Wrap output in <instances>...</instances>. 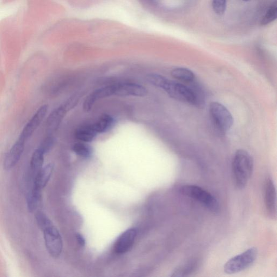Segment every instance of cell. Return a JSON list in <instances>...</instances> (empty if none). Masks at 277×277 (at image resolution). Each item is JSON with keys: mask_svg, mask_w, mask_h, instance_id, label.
<instances>
[{"mask_svg": "<svg viewBox=\"0 0 277 277\" xmlns=\"http://www.w3.org/2000/svg\"><path fill=\"white\" fill-rule=\"evenodd\" d=\"M113 89V96L143 97L147 94V91L144 86L134 83L114 84Z\"/></svg>", "mask_w": 277, "mask_h": 277, "instance_id": "cell-7", "label": "cell"}, {"mask_svg": "<svg viewBox=\"0 0 277 277\" xmlns=\"http://www.w3.org/2000/svg\"><path fill=\"white\" fill-rule=\"evenodd\" d=\"M79 101V97L77 95L72 96L68 99L65 103H64V106L67 110L68 112L69 110L75 108L78 103Z\"/></svg>", "mask_w": 277, "mask_h": 277, "instance_id": "cell-25", "label": "cell"}, {"mask_svg": "<svg viewBox=\"0 0 277 277\" xmlns=\"http://www.w3.org/2000/svg\"><path fill=\"white\" fill-rule=\"evenodd\" d=\"M26 141V140L20 137L11 147L4 160L3 168L4 170L11 169L20 161L24 151Z\"/></svg>", "mask_w": 277, "mask_h": 277, "instance_id": "cell-10", "label": "cell"}, {"mask_svg": "<svg viewBox=\"0 0 277 277\" xmlns=\"http://www.w3.org/2000/svg\"><path fill=\"white\" fill-rule=\"evenodd\" d=\"M113 85L105 86L92 92L86 97L83 103V109L85 112H89L93 107L96 101L106 97L113 96Z\"/></svg>", "mask_w": 277, "mask_h": 277, "instance_id": "cell-11", "label": "cell"}, {"mask_svg": "<svg viewBox=\"0 0 277 277\" xmlns=\"http://www.w3.org/2000/svg\"><path fill=\"white\" fill-rule=\"evenodd\" d=\"M67 112L64 104H62L53 110L49 115L46 123V130L49 135L57 130Z\"/></svg>", "mask_w": 277, "mask_h": 277, "instance_id": "cell-13", "label": "cell"}, {"mask_svg": "<svg viewBox=\"0 0 277 277\" xmlns=\"http://www.w3.org/2000/svg\"><path fill=\"white\" fill-rule=\"evenodd\" d=\"M254 168V159L249 153L239 150L233 157L232 169L234 182L236 186L243 189L247 185Z\"/></svg>", "mask_w": 277, "mask_h": 277, "instance_id": "cell-2", "label": "cell"}, {"mask_svg": "<svg viewBox=\"0 0 277 277\" xmlns=\"http://www.w3.org/2000/svg\"><path fill=\"white\" fill-rule=\"evenodd\" d=\"M147 81L153 86L164 90L175 99L195 104L197 98L194 92L186 86L157 74L152 73L146 76Z\"/></svg>", "mask_w": 277, "mask_h": 277, "instance_id": "cell-1", "label": "cell"}, {"mask_svg": "<svg viewBox=\"0 0 277 277\" xmlns=\"http://www.w3.org/2000/svg\"><path fill=\"white\" fill-rule=\"evenodd\" d=\"M198 267V263L195 261H191L177 267L172 274L174 277L187 276L191 274Z\"/></svg>", "mask_w": 277, "mask_h": 277, "instance_id": "cell-20", "label": "cell"}, {"mask_svg": "<svg viewBox=\"0 0 277 277\" xmlns=\"http://www.w3.org/2000/svg\"><path fill=\"white\" fill-rule=\"evenodd\" d=\"M97 133L94 131L92 125L83 126L78 129L76 132V138L81 142L91 143L96 137Z\"/></svg>", "mask_w": 277, "mask_h": 277, "instance_id": "cell-16", "label": "cell"}, {"mask_svg": "<svg viewBox=\"0 0 277 277\" xmlns=\"http://www.w3.org/2000/svg\"><path fill=\"white\" fill-rule=\"evenodd\" d=\"M41 190L33 187L27 197V204L30 212H34L38 208L42 199Z\"/></svg>", "mask_w": 277, "mask_h": 277, "instance_id": "cell-17", "label": "cell"}, {"mask_svg": "<svg viewBox=\"0 0 277 277\" xmlns=\"http://www.w3.org/2000/svg\"><path fill=\"white\" fill-rule=\"evenodd\" d=\"M277 14V3L275 1L272 5L270 6L266 12V14L263 18L261 24L263 26L268 25V24L272 23L276 20Z\"/></svg>", "mask_w": 277, "mask_h": 277, "instance_id": "cell-22", "label": "cell"}, {"mask_svg": "<svg viewBox=\"0 0 277 277\" xmlns=\"http://www.w3.org/2000/svg\"><path fill=\"white\" fill-rule=\"evenodd\" d=\"M258 250L251 248L232 257L224 266V272L229 275L237 274L249 268L257 259Z\"/></svg>", "mask_w": 277, "mask_h": 277, "instance_id": "cell-4", "label": "cell"}, {"mask_svg": "<svg viewBox=\"0 0 277 277\" xmlns=\"http://www.w3.org/2000/svg\"><path fill=\"white\" fill-rule=\"evenodd\" d=\"M264 200L267 211L273 219L277 218V193L275 184L272 179H268L265 183Z\"/></svg>", "mask_w": 277, "mask_h": 277, "instance_id": "cell-8", "label": "cell"}, {"mask_svg": "<svg viewBox=\"0 0 277 277\" xmlns=\"http://www.w3.org/2000/svg\"><path fill=\"white\" fill-rule=\"evenodd\" d=\"M73 151L77 155L84 158H90L93 153V149L92 147L87 143L81 142V141L73 145Z\"/></svg>", "mask_w": 277, "mask_h": 277, "instance_id": "cell-21", "label": "cell"}, {"mask_svg": "<svg viewBox=\"0 0 277 277\" xmlns=\"http://www.w3.org/2000/svg\"><path fill=\"white\" fill-rule=\"evenodd\" d=\"M180 191L184 195L200 202L212 212H217L219 211V205L216 198L201 187L186 185L181 187Z\"/></svg>", "mask_w": 277, "mask_h": 277, "instance_id": "cell-3", "label": "cell"}, {"mask_svg": "<svg viewBox=\"0 0 277 277\" xmlns=\"http://www.w3.org/2000/svg\"><path fill=\"white\" fill-rule=\"evenodd\" d=\"M53 165L49 164L38 172L35 176L34 186L35 188L42 190L47 184L49 179L52 175L53 171Z\"/></svg>", "mask_w": 277, "mask_h": 277, "instance_id": "cell-14", "label": "cell"}, {"mask_svg": "<svg viewBox=\"0 0 277 277\" xmlns=\"http://www.w3.org/2000/svg\"><path fill=\"white\" fill-rule=\"evenodd\" d=\"M137 236V230L131 228L126 230L117 239L114 245V251L117 254L126 253L132 247L135 237Z\"/></svg>", "mask_w": 277, "mask_h": 277, "instance_id": "cell-12", "label": "cell"}, {"mask_svg": "<svg viewBox=\"0 0 277 277\" xmlns=\"http://www.w3.org/2000/svg\"><path fill=\"white\" fill-rule=\"evenodd\" d=\"M46 248L54 258L60 256L63 250V240L58 229L53 225L43 231Z\"/></svg>", "mask_w": 277, "mask_h": 277, "instance_id": "cell-6", "label": "cell"}, {"mask_svg": "<svg viewBox=\"0 0 277 277\" xmlns=\"http://www.w3.org/2000/svg\"><path fill=\"white\" fill-rule=\"evenodd\" d=\"M48 109V106L47 104L40 107L24 126L20 137L26 140L31 137L45 119Z\"/></svg>", "mask_w": 277, "mask_h": 277, "instance_id": "cell-9", "label": "cell"}, {"mask_svg": "<svg viewBox=\"0 0 277 277\" xmlns=\"http://www.w3.org/2000/svg\"><path fill=\"white\" fill-rule=\"evenodd\" d=\"M35 219L37 224L42 231L53 225L51 220L48 218L47 215L41 212L36 213Z\"/></svg>", "mask_w": 277, "mask_h": 277, "instance_id": "cell-23", "label": "cell"}, {"mask_svg": "<svg viewBox=\"0 0 277 277\" xmlns=\"http://www.w3.org/2000/svg\"><path fill=\"white\" fill-rule=\"evenodd\" d=\"M210 114L214 124L223 132L229 131L233 124V116L223 104L212 102L210 106Z\"/></svg>", "mask_w": 277, "mask_h": 277, "instance_id": "cell-5", "label": "cell"}, {"mask_svg": "<svg viewBox=\"0 0 277 277\" xmlns=\"http://www.w3.org/2000/svg\"><path fill=\"white\" fill-rule=\"evenodd\" d=\"M50 137L51 136H49V137L47 138L39 147V149L45 154L50 150L53 145V140Z\"/></svg>", "mask_w": 277, "mask_h": 277, "instance_id": "cell-26", "label": "cell"}, {"mask_svg": "<svg viewBox=\"0 0 277 277\" xmlns=\"http://www.w3.org/2000/svg\"><path fill=\"white\" fill-rule=\"evenodd\" d=\"M45 154L40 149H36L33 153L30 160V169L35 176L38 174V172L43 168V164L44 162V156Z\"/></svg>", "mask_w": 277, "mask_h": 277, "instance_id": "cell-18", "label": "cell"}, {"mask_svg": "<svg viewBox=\"0 0 277 277\" xmlns=\"http://www.w3.org/2000/svg\"><path fill=\"white\" fill-rule=\"evenodd\" d=\"M76 238L77 241L80 245L84 246L85 245V239L84 237L80 233H77Z\"/></svg>", "mask_w": 277, "mask_h": 277, "instance_id": "cell-27", "label": "cell"}, {"mask_svg": "<svg viewBox=\"0 0 277 277\" xmlns=\"http://www.w3.org/2000/svg\"><path fill=\"white\" fill-rule=\"evenodd\" d=\"M243 1H250V0H243Z\"/></svg>", "mask_w": 277, "mask_h": 277, "instance_id": "cell-28", "label": "cell"}, {"mask_svg": "<svg viewBox=\"0 0 277 277\" xmlns=\"http://www.w3.org/2000/svg\"><path fill=\"white\" fill-rule=\"evenodd\" d=\"M171 76L184 82H192L194 79V73L185 68H176L171 71Z\"/></svg>", "mask_w": 277, "mask_h": 277, "instance_id": "cell-19", "label": "cell"}, {"mask_svg": "<svg viewBox=\"0 0 277 277\" xmlns=\"http://www.w3.org/2000/svg\"><path fill=\"white\" fill-rule=\"evenodd\" d=\"M114 124L115 120L111 115L103 114L93 124H92V126L97 134H101L109 131Z\"/></svg>", "mask_w": 277, "mask_h": 277, "instance_id": "cell-15", "label": "cell"}, {"mask_svg": "<svg viewBox=\"0 0 277 277\" xmlns=\"http://www.w3.org/2000/svg\"><path fill=\"white\" fill-rule=\"evenodd\" d=\"M227 0H213L212 7L215 14L221 15L226 9Z\"/></svg>", "mask_w": 277, "mask_h": 277, "instance_id": "cell-24", "label": "cell"}]
</instances>
